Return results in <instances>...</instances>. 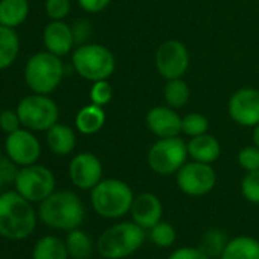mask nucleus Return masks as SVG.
<instances>
[{
	"label": "nucleus",
	"instance_id": "1",
	"mask_svg": "<svg viewBox=\"0 0 259 259\" xmlns=\"http://www.w3.org/2000/svg\"><path fill=\"white\" fill-rule=\"evenodd\" d=\"M37 220L32 203L16 189L0 194V236L11 241L26 239L34 233Z\"/></svg>",
	"mask_w": 259,
	"mask_h": 259
},
{
	"label": "nucleus",
	"instance_id": "2",
	"mask_svg": "<svg viewBox=\"0 0 259 259\" xmlns=\"http://www.w3.org/2000/svg\"><path fill=\"white\" fill-rule=\"evenodd\" d=\"M38 218L51 229L70 232L84 223L85 207L75 192L54 191L40 203Z\"/></svg>",
	"mask_w": 259,
	"mask_h": 259
},
{
	"label": "nucleus",
	"instance_id": "3",
	"mask_svg": "<svg viewBox=\"0 0 259 259\" xmlns=\"http://www.w3.org/2000/svg\"><path fill=\"white\" fill-rule=\"evenodd\" d=\"M145 238L147 230L135 221H120L99 235L96 251L104 259H125L144 245Z\"/></svg>",
	"mask_w": 259,
	"mask_h": 259
},
{
	"label": "nucleus",
	"instance_id": "4",
	"mask_svg": "<svg viewBox=\"0 0 259 259\" xmlns=\"http://www.w3.org/2000/svg\"><path fill=\"white\" fill-rule=\"evenodd\" d=\"M135 194L125 182L117 179L101 180L90 191L93 210L105 220H119L130 213Z\"/></svg>",
	"mask_w": 259,
	"mask_h": 259
},
{
	"label": "nucleus",
	"instance_id": "5",
	"mask_svg": "<svg viewBox=\"0 0 259 259\" xmlns=\"http://www.w3.org/2000/svg\"><path fill=\"white\" fill-rule=\"evenodd\" d=\"M25 82L32 93L51 95L61 84L64 76V66L61 57L43 51L37 52L25 64Z\"/></svg>",
	"mask_w": 259,
	"mask_h": 259
},
{
	"label": "nucleus",
	"instance_id": "6",
	"mask_svg": "<svg viewBox=\"0 0 259 259\" xmlns=\"http://www.w3.org/2000/svg\"><path fill=\"white\" fill-rule=\"evenodd\" d=\"M72 64L81 78L92 82L108 79L116 67L111 51L102 45H81L72 54Z\"/></svg>",
	"mask_w": 259,
	"mask_h": 259
},
{
	"label": "nucleus",
	"instance_id": "7",
	"mask_svg": "<svg viewBox=\"0 0 259 259\" xmlns=\"http://www.w3.org/2000/svg\"><path fill=\"white\" fill-rule=\"evenodd\" d=\"M17 113L22 122V126L31 132H48L58 122L60 110L54 99L49 95L32 93L20 99L17 104Z\"/></svg>",
	"mask_w": 259,
	"mask_h": 259
},
{
	"label": "nucleus",
	"instance_id": "8",
	"mask_svg": "<svg viewBox=\"0 0 259 259\" xmlns=\"http://www.w3.org/2000/svg\"><path fill=\"white\" fill-rule=\"evenodd\" d=\"M188 156V144L179 136L163 138L150 148L148 165L156 174L171 176L177 174V171L186 163Z\"/></svg>",
	"mask_w": 259,
	"mask_h": 259
},
{
	"label": "nucleus",
	"instance_id": "9",
	"mask_svg": "<svg viewBox=\"0 0 259 259\" xmlns=\"http://www.w3.org/2000/svg\"><path fill=\"white\" fill-rule=\"evenodd\" d=\"M16 191L31 203H41L55 191V176L43 165L22 166L14 182Z\"/></svg>",
	"mask_w": 259,
	"mask_h": 259
},
{
	"label": "nucleus",
	"instance_id": "10",
	"mask_svg": "<svg viewBox=\"0 0 259 259\" xmlns=\"http://www.w3.org/2000/svg\"><path fill=\"white\" fill-rule=\"evenodd\" d=\"M176 176L179 189L189 197H203L209 194L217 183V174L210 163L197 160L186 162Z\"/></svg>",
	"mask_w": 259,
	"mask_h": 259
},
{
	"label": "nucleus",
	"instance_id": "11",
	"mask_svg": "<svg viewBox=\"0 0 259 259\" xmlns=\"http://www.w3.org/2000/svg\"><path fill=\"white\" fill-rule=\"evenodd\" d=\"M5 153L19 166H29L37 163L41 156V144L28 128H19L17 132L7 136Z\"/></svg>",
	"mask_w": 259,
	"mask_h": 259
},
{
	"label": "nucleus",
	"instance_id": "12",
	"mask_svg": "<svg viewBox=\"0 0 259 259\" xmlns=\"http://www.w3.org/2000/svg\"><path fill=\"white\" fill-rule=\"evenodd\" d=\"M156 67L168 81L182 78L189 67V54L186 46L179 40H168L160 45L156 52Z\"/></svg>",
	"mask_w": 259,
	"mask_h": 259
},
{
	"label": "nucleus",
	"instance_id": "13",
	"mask_svg": "<svg viewBox=\"0 0 259 259\" xmlns=\"http://www.w3.org/2000/svg\"><path fill=\"white\" fill-rule=\"evenodd\" d=\"M69 177L78 189L92 191L102 180V163L92 153H79L70 160Z\"/></svg>",
	"mask_w": 259,
	"mask_h": 259
},
{
	"label": "nucleus",
	"instance_id": "14",
	"mask_svg": "<svg viewBox=\"0 0 259 259\" xmlns=\"http://www.w3.org/2000/svg\"><path fill=\"white\" fill-rule=\"evenodd\" d=\"M229 114L242 126H256L259 123V92L251 87L235 92L229 101Z\"/></svg>",
	"mask_w": 259,
	"mask_h": 259
},
{
	"label": "nucleus",
	"instance_id": "15",
	"mask_svg": "<svg viewBox=\"0 0 259 259\" xmlns=\"http://www.w3.org/2000/svg\"><path fill=\"white\" fill-rule=\"evenodd\" d=\"M132 221L145 230L154 227L163 217V204L160 198L153 192H142L135 197L132 209H130Z\"/></svg>",
	"mask_w": 259,
	"mask_h": 259
},
{
	"label": "nucleus",
	"instance_id": "16",
	"mask_svg": "<svg viewBox=\"0 0 259 259\" xmlns=\"http://www.w3.org/2000/svg\"><path fill=\"white\" fill-rule=\"evenodd\" d=\"M147 126L159 139L176 138L182 133V117L171 107H154L147 114Z\"/></svg>",
	"mask_w": 259,
	"mask_h": 259
},
{
	"label": "nucleus",
	"instance_id": "17",
	"mask_svg": "<svg viewBox=\"0 0 259 259\" xmlns=\"http://www.w3.org/2000/svg\"><path fill=\"white\" fill-rule=\"evenodd\" d=\"M43 43L46 51L58 57L67 55L75 45L72 26H69L63 20H52L46 25L43 31Z\"/></svg>",
	"mask_w": 259,
	"mask_h": 259
},
{
	"label": "nucleus",
	"instance_id": "18",
	"mask_svg": "<svg viewBox=\"0 0 259 259\" xmlns=\"http://www.w3.org/2000/svg\"><path fill=\"white\" fill-rule=\"evenodd\" d=\"M46 144L54 154L67 156L75 150L76 136L70 126L57 122L52 128H49L46 132Z\"/></svg>",
	"mask_w": 259,
	"mask_h": 259
},
{
	"label": "nucleus",
	"instance_id": "19",
	"mask_svg": "<svg viewBox=\"0 0 259 259\" xmlns=\"http://www.w3.org/2000/svg\"><path fill=\"white\" fill-rule=\"evenodd\" d=\"M188 154L192 157V160L203 162V163H213L215 160H218L221 154V145L213 136L204 133L191 138V141L188 142Z\"/></svg>",
	"mask_w": 259,
	"mask_h": 259
},
{
	"label": "nucleus",
	"instance_id": "20",
	"mask_svg": "<svg viewBox=\"0 0 259 259\" xmlns=\"http://www.w3.org/2000/svg\"><path fill=\"white\" fill-rule=\"evenodd\" d=\"M220 259H259V241L248 235H239L227 241Z\"/></svg>",
	"mask_w": 259,
	"mask_h": 259
},
{
	"label": "nucleus",
	"instance_id": "21",
	"mask_svg": "<svg viewBox=\"0 0 259 259\" xmlns=\"http://www.w3.org/2000/svg\"><path fill=\"white\" fill-rule=\"evenodd\" d=\"M28 0H0V25L17 29L29 16Z\"/></svg>",
	"mask_w": 259,
	"mask_h": 259
},
{
	"label": "nucleus",
	"instance_id": "22",
	"mask_svg": "<svg viewBox=\"0 0 259 259\" xmlns=\"http://www.w3.org/2000/svg\"><path fill=\"white\" fill-rule=\"evenodd\" d=\"M105 123V113L101 105L90 104L82 107L76 117H75V126L81 135L90 136L98 133Z\"/></svg>",
	"mask_w": 259,
	"mask_h": 259
},
{
	"label": "nucleus",
	"instance_id": "23",
	"mask_svg": "<svg viewBox=\"0 0 259 259\" xmlns=\"http://www.w3.org/2000/svg\"><path fill=\"white\" fill-rule=\"evenodd\" d=\"M20 52V38L16 29L0 25V70L11 67Z\"/></svg>",
	"mask_w": 259,
	"mask_h": 259
},
{
	"label": "nucleus",
	"instance_id": "24",
	"mask_svg": "<svg viewBox=\"0 0 259 259\" xmlns=\"http://www.w3.org/2000/svg\"><path fill=\"white\" fill-rule=\"evenodd\" d=\"M69 251L66 247V241L55 236L46 235L41 236L32 250V259H69Z\"/></svg>",
	"mask_w": 259,
	"mask_h": 259
},
{
	"label": "nucleus",
	"instance_id": "25",
	"mask_svg": "<svg viewBox=\"0 0 259 259\" xmlns=\"http://www.w3.org/2000/svg\"><path fill=\"white\" fill-rule=\"evenodd\" d=\"M64 241H66L69 256L73 259H89L93 253V241L90 235L81 230L79 227L67 232V236Z\"/></svg>",
	"mask_w": 259,
	"mask_h": 259
},
{
	"label": "nucleus",
	"instance_id": "26",
	"mask_svg": "<svg viewBox=\"0 0 259 259\" xmlns=\"http://www.w3.org/2000/svg\"><path fill=\"white\" fill-rule=\"evenodd\" d=\"M165 101L171 108H182L189 101V87L182 79H169L165 85Z\"/></svg>",
	"mask_w": 259,
	"mask_h": 259
},
{
	"label": "nucleus",
	"instance_id": "27",
	"mask_svg": "<svg viewBox=\"0 0 259 259\" xmlns=\"http://www.w3.org/2000/svg\"><path fill=\"white\" fill-rule=\"evenodd\" d=\"M150 239L154 245L160 247V248H169L172 247V244L177 239V233L176 229L172 227V224L166 223V221H159L154 227H151L150 230Z\"/></svg>",
	"mask_w": 259,
	"mask_h": 259
},
{
	"label": "nucleus",
	"instance_id": "28",
	"mask_svg": "<svg viewBox=\"0 0 259 259\" xmlns=\"http://www.w3.org/2000/svg\"><path fill=\"white\" fill-rule=\"evenodd\" d=\"M207 128H209V120L206 116L200 113H189L185 117H182V133L191 138L207 133Z\"/></svg>",
	"mask_w": 259,
	"mask_h": 259
},
{
	"label": "nucleus",
	"instance_id": "29",
	"mask_svg": "<svg viewBox=\"0 0 259 259\" xmlns=\"http://www.w3.org/2000/svg\"><path fill=\"white\" fill-rule=\"evenodd\" d=\"M227 236L213 229V230H209L204 236H203V244H201V248L212 257V256H221L226 244H227Z\"/></svg>",
	"mask_w": 259,
	"mask_h": 259
},
{
	"label": "nucleus",
	"instance_id": "30",
	"mask_svg": "<svg viewBox=\"0 0 259 259\" xmlns=\"http://www.w3.org/2000/svg\"><path fill=\"white\" fill-rule=\"evenodd\" d=\"M241 194L247 201L253 204H259V169L250 171L242 177Z\"/></svg>",
	"mask_w": 259,
	"mask_h": 259
},
{
	"label": "nucleus",
	"instance_id": "31",
	"mask_svg": "<svg viewBox=\"0 0 259 259\" xmlns=\"http://www.w3.org/2000/svg\"><path fill=\"white\" fill-rule=\"evenodd\" d=\"M113 98V89L111 84L107 79H101V81H95L92 89H90V99L92 104L96 105H105L111 101Z\"/></svg>",
	"mask_w": 259,
	"mask_h": 259
},
{
	"label": "nucleus",
	"instance_id": "32",
	"mask_svg": "<svg viewBox=\"0 0 259 259\" xmlns=\"http://www.w3.org/2000/svg\"><path fill=\"white\" fill-rule=\"evenodd\" d=\"M238 163L247 172L257 171L259 169V148L256 145L242 148L238 154Z\"/></svg>",
	"mask_w": 259,
	"mask_h": 259
},
{
	"label": "nucleus",
	"instance_id": "33",
	"mask_svg": "<svg viewBox=\"0 0 259 259\" xmlns=\"http://www.w3.org/2000/svg\"><path fill=\"white\" fill-rule=\"evenodd\" d=\"M70 0H46L45 10L49 19L52 20H64L70 13Z\"/></svg>",
	"mask_w": 259,
	"mask_h": 259
},
{
	"label": "nucleus",
	"instance_id": "34",
	"mask_svg": "<svg viewBox=\"0 0 259 259\" xmlns=\"http://www.w3.org/2000/svg\"><path fill=\"white\" fill-rule=\"evenodd\" d=\"M19 128H22V122L19 117L17 110H2L0 111V130L5 135H11L14 132H17Z\"/></svg>",
	"mask_w": 259,
	"mask_h": 259
},
{
	"label": "nucleus",
	"instance_id": "35",
	"mask_svg": "<svg viewBox=\"0 0 259 259\" xmlns=\"http://www.w3.org/2000/svg\"><path fill=\"white\" fill-rule=\"evenodd\" d=\"M22 166H19L14 160H11L8 156L0 159V182L2 185H7V183H13L16 182L17 176H19V171H20Z\"/></svg>",
	"mask_w": 259,
	"mask_h": 259
},
{
	"label": "nucleus",
	"instance_id": "36",
	"mask_svg": "<svg viewBox=\"0 0 259 259\" xmlns=\"http://www.w3.org/2000/svg\"><path fill=\"white\" fill-rule=\"evenodd\" d=\"M168 259H210V256L201 247L186 245V247L176 248L168 256Z\"/></svg>",
	"mask_w": 259,
	"mask_h": 259
},
{
	"label": "nucleus",
	"instance_id": "37",
	"mask_svg": "<svg viewBox=\"0 0 259 259\" xmlns=\"http://www.w3.org/2000/svg\"><path fill=\"white\" fill-rule=\"evenodd\" d=\"M75 43H84L90 37V23L87 20H78L72 26Z\"/></svg>",
	"mask_w": 259,
	"mask_h": 259
},
{
	"label": "nucleus",
	"instance_id": "38",
	"mask_svg": "<svg viewBox=\"0 0 259 259\" xmlns=\"http://www.w3.org/2000/svg\"><path fill=\"white\" fill-rule=\"evenodd\" d=\"M111 0H78L79 7L85 11V13H101L102 10H105L110 5Z\"/></svg>",
	"mask_w": 259,
	"mask_h": 259
},
{
	"label": "nucleus",
	"instance_id": "39",
	"mask_svg": "<svg viewBox=\"0 0 259 259\" xmlns=\"http://www.w3.org/2000/svg\"><path fill=\"white\" fill-rule=\"evenodd\" d=\"M253 144L259 148V123L253 130Z\"/></svg>",
	"mask_w": 259,
	"mask_h": 259
},
{
	"label": "nucleus",
	"instance_id": "40",
	"mask_svg": "<svg viewBox=\"0 0 259 259\" xmlns=\"http://www.w3.org/2000/svg\"><path fill=\"white\" fill-rule=\"evenodd\" d=\"M4 157V153H2V147H0V159Z\"/></svg>",
	"mask_w": 259,
	"mask_h": 259
},
{
	"label": "nucleus",
	"instance_id": "41",
	"mask_svg": "<svg viewBox=\"0 0 259 259\" xmlns=\"http://www.w3.org/2000/svg\"><path fill=\"white\" fill-rule=\"evenodd\" d=\"M2 186H4V185H2V182H0V188H2Z\"/></svg>",
	"mask_w": 259,
	"mask_h": 259
}]
</instances>
